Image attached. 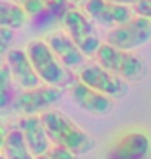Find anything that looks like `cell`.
I'll return each mask as SVG.
<instances>
[{
	"mask_svg": "<svg viewBox=\"0 0 151 159\" xmlns=\"http://www.w3.org/2000/svg\"><path fill=\"white\" fill-rule=\"evenodd\" d=\"M41 120L50 143L55 146L65 148L76 156L88 154L96 146L94 140L60 111L50 109L42 112Z\"/></svg>",
	"mask_w": 151,
	"mask_h": 159,
	"instance_id": "6da1fadb",
	"label": "cell"
},
{
	"mask_svg": "<svg viewBox=\"0 0 151 159\" xmlns=\"http://www.w3.org/2000/svg\"><path fill=\"white\" fill-rule=\"evenodd\" d=\"M25 52L30 59L36 75L39 76L41 83L55 86V88L67 89L75 81V75L71 73L65 65L54 55V52L47 46L44 39H33L26 44Z\"/></svg>",
	"mask_w": 151,
	"mask_h": 159,
	"instance_id": "7a4b0ae2",
	"label": "cell"
},
{
	"mask_svg": "<svg viewBox=\"0 0 151 159\" xmlns=\"http://www.w3.org/2000/svg\"><path fill=\"white\" fill-rule=\"evenodd\" d=\"M96 60L101 67L111 73L124 78L125 81H140L146 75V65L141 57L135 55L132 50H122L101 42L96 50Z\"/></svg>",
	"mask_w": 151,
	"mask_h": 159,
	"instance_id": "3957f363",
	"label": "cell"
},
{
	"mask_svg": "<svg viewBox=\"0 0 151 159\" xmlns=\"http://www.w3.org/2000/svg\"><path fill=\"white\" fill-rule=\"evenodd\" d=\"M60 23L70 39L85 54V57H93L101 46L99 34L96 31L89 16L78 8H68L60 15Z\"/></svg>",
	"mask_w": 151,
	"mask_h": 159,
	"instance_id": "277c9868",
	"label": "cell"
},
{
	"mask_svg": "<svg viewBox=\"0 0 151 159\" xmlns=\"http://www.w3.org/2000/svg\"><path fill=\"white\" fill-rule=\"evenodd\" d=\"M63 91L65 89L44 83L30 89H21L20 93L16 91L10 109L20 115H41L57 106V102L63 98Z\"/></svg>",
	"mask_w": 151,
	"mask_h": 159,
	"instance_id": "5b68a950",
	"label": "cell"
},
{
	"mask_svg": "<svg viewBox=\"0 0 151 159\" xmlns=\"http://www.w3.org/2000/svg\"><path fill=\"white\" fill-rule=\"evenodd\" d=\"M151 41V20L145 16H132L107 33V44L122 50H133Z\"/></svg>",
	"mask_w": 151,
	"mask_h": 159,
	"instance_id": "8992f818",
	"label": "cell"
},
{
	"mask_svg": "<svg viewBox=\"0 0 151 159\" xmlns=\"http://www.w3.org/2000/svg\"><path fill=\"white\" fill-rule=\"evenodd\" d=\"M78 80L81 83H85L86 86H89V88L112 98L114 101L124 98L128 93V88H130L128 81L111 73L109 70L101 67L98 62L96 63H85L80 68V71H78Z\"/></svg>",
	"mask_w": 151,
	"mask_h": 159,
	"instance_id": "52a82bcc",
	"label": "cell"
},
{
	"mask_svg": "<svg viewBox=\"0 0 151 159\" xmlns=\"http://www.w3.org/2000/svg\"><path fill=\"white\" fill-rule=\"evenodd\" d=\"M85 13L103 28H116L133 16V10L111 0H85Z\"/></svg>",
	"mask_w": 151,
	"mask_h": 159,
	"instance_id": "ba28073f",
	"label": "cell"
},
{
	"mask_svg": "<svg viewBox=\"0 0 151 159\" xmlns=\"http://www.w3.org/2000/svg\"><path fill=\"white\" fill-rule=\"evenodd\" d=\"M68 89H70V94H71L73 102L88 114L107 115L114 109V99L112 98L89 88V86H86L78 78L70 84Z\"/></svg>",
	"mask_w": 151,
	"mask_h": 159,
	"instance_id": "9c48e42d",
	"label": "cell"
},
{
	"mask_svg": "<svg viewBox=\"0 0 151 159\" xmlns=\"http://www.w3.org/2000/svg\"><path fill=\"white\" fill-rule=\"evenodd\" d=\"M47 46L54 52V55L60 60L62 65H65L68 70H80L85 62L86 57L80 49L76 47V44L70 39V36L65 31H54L46 36Z\"/></svg>",
	"mask_w": 151,
	"mask_h": 159,
	"instance_id": "30bf717a",
	"label": "cell"
},
{
	"mask_svg": "<svg viewBox=\"0 0 151 159\" xmlns=\"http://www.w3.org/2000/svg\"><path fill=\"white\" fill-rule=\"evenodd\" d=\"M149 153V138L146 133L133 130L127 132L112 144L107 159H145Z\"/></svg>",
	"mask_w": 151,
	"mask_h": 159,
	"instance_id": "8fae6325",
	"label": "cell"
},
{
	"mask_svg": "<svg viewBox=\"0 0 151 159\" xmlns=\"http://www.w3.org/2000/svg\"><path fill=\"white\" fill-rule=\"evenodd\" d=\"M5 63L11 73L13 81L21 89H30L41 84V80L36 75L25 49H10L5 57Z\"/></svg>",
	"mask_w": 151,
	"mask_h": 159,
	"instance_id": "7c38bea8",
	"label": "cell"
},
{
	"mask_svg": "<svg viewBox=\"0 0 151 159\" xmlns=\"http://www.w3.org/2000/svg\"><path fill=\"white\" fill-rule=\"evenodd\" d=\"M18 128L23 133V138L30 148L33 156H38L50 148V140L42 125L41 115H21L18 122Z\"/></svg>",
	"mask_w": 151,
	"mask_h": 159,
	"instance_id": "4fadbf2b",
	"label": "cell"
},
{
	"mask_svg": "<svg viewBox=\"0 0 151 159\" xmlns=\"http://www.w3.org/2000/svg\"><path fill=\"white\" fill-rule=\"evenodd\" d=\"M2 153L5 159H34L18 127L7 128L2 144Z\"/></svg>",
	"mask_w": 151,
	"mask_h": 159,
	"instance_id": "5bb4252c",
	"label": "cell"
},
{
	"mask_svg": "<svg viewBox=\"0 0 151 159\" xmlns=\"http://www.w3.org/2000/svg\"><path fill=\"white\" fill-rule=\"evenodd\" d=\"M28 20L30 16L18 3H15L13 0H0V26L20 30L28 23Z\"/></svg>",
	"mask_w": 151,
	"mask_h": 159,
	"instance_id": "9a60e30c",
	"label": "cell"
},
{
	"mask_svg": "<svg viewBox=\"0 0 151 159\" xmlns=\"http://www.w3.org/2000/svg\"><path fill=\"white\" fill-rule=\"evenodd\" d=\"M13 83L15 81H13L7 63H2L0 65V111L10 109L11 101L16 94L15 88H13Z\"/></svg>",
	"mask_w": 151,
	"mask_h": 159,
	"instance_id": "2e32d148",
	"label": "cell"
},
{
	"mask_svg": "<svg viewBox=\"0 0 151 159\" xmlns=\"http://www.w3.org/2000/svg\"><path fill=\"white\" fill-rule=\"evenodd\" d=\"M13 2L18 3L31 20L41 16L42 13L46 11V7H44V2H42V0H13Z\"/></svg>",
	"mask_w": 151,
	"mask_h": 159,
	"instance_id": "e0dca14e",
	"label": "cell"
},
{
	"mask_svg": "<svg viewBox=\"0 0 151 159\" xmlns=\"http://www.w3.org/2000/svg\"><path fill=\"white\" fill-rule=\"evenodd\" d=\"M15 30H10V28L0 26V65L5 63V57L8 54V50L11 49V42L15 38Z\"/></svg>",
	"mask_w": 151,
	"mask_h": 159,
	"instance_id": "ac0fdd59",
	"label": "cell"
},
{
	"mask_svg": "<svg viewBox=\"0 0 151 159\" xmlns=\"http://www.w3.org/2000/svg\"><path fill=\"white\" fill-rule=\"evenodd\" d=\"M34 159H76V154H73L71 151L50 144V148L46 149L44 153H41L38 156H34Z\"/></svg>",
	"mask_w": 151,
	"mask_h": 159,
	"instance_id": "d6986e66",
	"label": "cell"
},
{
	"mask_svg": "<svg viewBox=\"0 0 151 159\" xmlns=\"http://www.w3.org/2000/svg\"><path fill=\"white\" fill-rule=\"evenodd\" d=\"M42 2H44L46 10L50 13V15H54L55 18H59V20H60L62 13L70 7L68 0H42Z\"/></svg>",
	"mask_w": 151,
	"mask_h": 159,
	"instance_id": "ffe728a7",
	"label": "cell"
},
{
	"mask_svg": "<svg viewBox=\"0 0 151 159\" xmlns=\"http://www.w3.org/2000/svg\"><path fill=\"white\" fill-rule=\"evenodd\" d=\"M133 13L138 16H145L151 20V0H140L133 5Z\"/></svg>",
	"mask_w": 151,
	"mask_h": 159,
	"instance_id": "44dd1931",
	"label": "cell"
},
{
	"mask_svg": "<svg viewBox=\"0 0 151 159\" xmlns=\"http://www.w3.org/2000/svg\"><path fill=\"white\" fill-rule=\"evenodd\" d=\"M111 2H116V3H120V5H135V3H138L140 0H111Z\"/></svg>",
	"mask_w": 151,
	"mask_h": 159,
	"instance_id": "7402d4cb",
	"label": "cell"
},
{
	"mask_svg": "<svg viewBox=\"0 0 151 159\" xmlns=\"http://www.w3.org/2000/svg\"><path fill=\"white\" fill-rule=\"evenodd\" d=\"M5 132H7V128L0 125V151H2V144H3V138H5Z\"/></svg>",
	"mask_w": 151,
	"mask_h": 159,
	"instance_id": "603a6c76",
	"label": "cell"
},
{
	"mask_svg": "<svg viewBox=\"0 0 151 159\" xmlns=\"http://www.w3.org/2000/svg\"><path fill=\"white\" fill-rule=\"evenodd\" d=\"M68 2H71V3H81V2H85V0H68Z\"/></svg>",
	"mask_w": 151,
	"mask_h": 159,
	"instance_id": "cb8c5ba5",
	"label": "cell"
},
{
	"mask_svg": "<svg viewBox=\"0 0 151 159\" xmlns=\"http://www.w3.org/2000/svg\"><path fill=\"white\" fill-rule=\"evenodd\" d=\"M0 159H5V156H3V153L0 151Z\"/></svg>",
	"mask_w": 151,
	"mask_h": 159,
	"instance_id": "d4e9b609",
	"label": "cell"
}]
</instances>
